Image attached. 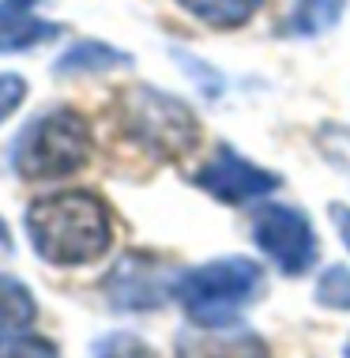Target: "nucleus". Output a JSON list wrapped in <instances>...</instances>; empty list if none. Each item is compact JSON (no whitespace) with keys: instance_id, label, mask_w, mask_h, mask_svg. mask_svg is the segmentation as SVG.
<instances>
[{"instance_id":"1","label":"nucleus","mask_w":350,"mask_h":358,"mask_svg":"<svg viewBox=\"0 0 350 358\" xmlns=\"http://www.w3.org/2000/svg\"><path fill=\"white\" fill-rule=\"evenodd\" d=\"M27 234L45 264H94L113 241L110 211L94 192H53L27 208Z\"/></svg>"},{"instance_id":"2","label":"nucleus","mask_w":350,"mask_h":358,"mask_svg":"<svg viewBox=\"0 0 350 358\" xmlns=\"http://www.w3.org/2000/svg\"><path fill=\"white\" fill-rule=\"evenodd\" d=\"M264 287V268L249 257H222L177 275L173 298L181 302L184 317L200 328L233 324V317L245 309Z\"/></svg>"},{"instance_id":"3","label":"nucleus","mask_w":350,"mask_h":358,"mask_svg":"<svg viewBox=\"0 0 350 358\" xmlns=\"http://www.w3.org/2000/svg\"><path fill=\"white\" fill-rule=\"evenodd\" d=\"M87 159H91V129L75 110L42 113L12 143V170L27 181L68 178Z\"/></svg>"},{"instance_id":"4","label":"nucleus","mask_w":350,"mask_h":358,"mask_svg":"<svg viewBox=\"0 0 350 358\" xmlns=\"http://www.w3.org/2000/svg\"><path fill=\"white\" fill-rule=\"evenodd\" d=\"M124 110V129L132 132L143 148L177 159L189 155L200 143V121L181 99H173L166 91H154V87H136L124 94L121 102Z\"/></svg>"},{"instance_id":"5","label":"nucleus","mask_w":350,"mask_h":358,"mask_svg":"<svg viewBox=\"0 0 350 358\" xmlns=\"http://www.w3.org/2000/svg\"><path fill=\"white\" fill-rule=\"evenodd\" d=\"M252 241L279 264L283 275H305L316 264V234L298 208L268 204L252 215Z\"/></svg>"},{"instance_id":"6","label":"nucleus","mask_w":350,"mask_h":358,"mask_svg":"<svg viewBox=\"0 0 350 358\" xmlns=\"http://www.w3.org/2000/svg\"><path fill=\"white\" fill-rule=\"evenodd\" d=\"M173 287L177 279L166 275V264L143 253L121 257L105 275V294L117 309H159L173 294Z\"/></svg>"},{"instance_id":"7","label":"nucleus","mask_w":350,"mask_h":358,"mask_svg":"<svg viewBox=\"0 0 350 358\" xmlns=\"http://www.w3.org/2000/svg\"><path fill=\"white\" fill-rule=\"evenodd\" d=\"M196 185L207 192V196L222 200V204H245V200L268 196V192L279 185V178L271 170L256 166V162L241 159L233 148H219L215 159L196 173Z\"/></svg>"},{"instance_id":"8","label":"nucleus","mask_w":350,"mask_h":358,"mask_svg":"<svg viewBox=\"0 0 350 358\" xmlns=\"http://www.w3.org/2000/svg\"><path fill=\"white\" fill-rule=\"evenodd\" d=\"M177 358H271L268 343L249 328H192L177 340Z\"/></svg>"},{"instance_id":"9","label":"nucleus","mask_w":350,"mask_h":358,"mask_svg":"<svg viewBox=\"0 0 350 358\" xmlns=\"http://www.w3.org/2000/svg\"><path fill=\"white\" fill-rule=\"evenodd\" d=\"M38 0H0V53H23L61 34L57 23L34 15Z\"/></svg>"},{"instance_id":"10","label":"nucleus","mask_w":350,"mask_h":358,"mask_svg":"<svg viewBox=\"0 0 350 358\" xmlns=\"http://www.w3.org/2000/svg\"><path fill=\"white\" fill-rule=\"evenodd\" d=\"M177 4L189 15H196L200 23L219 27V31H233V27H245L260 12L264 0H177Z\"/></svg>"},{"instance_id":"11","label":"nucleus","mask_w":350,"mask_h":358,"mask_svg":"<svg viewBox=\"0 0 350 358\" xmlns=\"http://www.w3.org/2000/svg\"><path fill=\"white\" fill-rule=\"evenodd\" d=\"M38 317L34 294L19 279L0 275V336H15L23 328H31Z\"/></svg>"},{"instance_id":"12","label":"nucleus","mask_w":350,"mask_h":358,"mask_svg":"<svg viewBox=\"0 0 350 358\" xmlns=\"http://www.w3.org/2000/svg\"><path fill=\"white\" fill-rule=\"evenodd\" d=\"M132 57L113 50L105 42H75L61 61H57V72L61 76H75V72H105V69H121Z\"/></svg>"},{"instance_id":"13","label":"nucleus","mask_w":350,"mask_h":358,"mask_svg":"<svg viewBox=\"0 0 350 358\" xmlns=\"http://www.w3.org/2000/svg\"><path fill=\"white\" fill-rule=\"evenodd\" d=\"M343 8H347V0H298V8L286 19V31L298 38L324 34L343 19Z\"/></svg>"},{"instance_id":"14","label":"nucleus","mask_w":350,"mask_h":358,"mask_svg":"<svg viewBox=\"0 0 350 358\" xmlns=\"http://www.w3.org/2000/svg\"><path fill=\"white\" fill-rule=\"evenodd\" d=\"M91 358H154V351L140 340V336L113 332V336H102V340L91 347Z\"/></svg>"},{"instance_id":"15","label":"nucleus","mask_w":350,"mask_h":358,"mask_svg":"<svg viewBox=\"0 0 350 358\" xmlns=\"http://www.w3.org/2000/svg\"><path fill=\"white\" fill-rule=\"evenodd\" d=\"M316 302L328 309H350V268H328L320 275Z\"/></svg>"},{"instance_id":"16","label":"nucleus","mask_w":350,"mask_h":358,"mask_svg":"<svg viewBox=\"0 0 350 358\" xmlns=\"http://www.w3.org/2000/svg\"><path fill=\"white\" fill-rule=\"evenodd\" d=\"M0 358H57V347L42 336H0Z\"/></svg>"},{"instance_id":"17","label":"nucleus","mask_w":350,"mask_h":358,"mask_svg":"<svg viewBox=\"0 0 350 358\" xmlns=\"http://www.w3.org/2000/svg\"><path fill=\"white\" fill-rule=\"evenodd\" d=\"M23 94H27V83L19 80V76H0V121L12 117V113L23 106Z\"/></svg>"},{"instance_id":"18","label":"nucleus","mask_w":350,"mask_h":358,"mask_svg":"<svg viewBox=\"0 0 350 358\" xmlns=\"http://www.w3.org/2000/svg\"><path fill=\"white\" fill-rule=\"evenodd\" d=\"M328 211H332V222H335L339 238H343V245L350 249V208L347 204H332Z\"/></svg>"},{"instance_id":"19","label":"nucleus","mask_w":350,"mask_h":358,"mask_svg":"<svg viewBox=\"0 0 350 358\" xmlns=\"http://www.w3.org/2000/svg\"><path fill=\"white\" fill-rule=\"evenodd\" d=\"M0 249H12V234H8L4 219H0Z\"/></svg>"},{"instance_id":"20","label":"nucleus","mask_w":350,"mask_h":358,"mask_svg":"<svg viewBox=\"0 0 350 358\" xmlns=\"http://www.w3.org/2000/svg\"><path fill=\"white\" fill-rule=\"evenodd\" d=\"M343 355H347V358H350V343H347V347H343Z\"/></svg>"}]
</instances>
